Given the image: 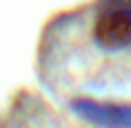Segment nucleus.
I'll use <instances>...</instances> for the list:
<instances>
[{
  "instance_id": "nucleus-2",
  "label": "nucleus",
  "mask_w": 131,
  "mask_h": 128,
  "mask_svg": "<svg viewBox=\"0 0 131 128\" xmlns=\"http://www.w3.org/2000/svg\"><path fill=\"white\" fill-rule=\"evenodd\" d=\"M72 109L83 120H88L99 128H131V104L78 99V101H72Z\"/></svg>"
},
{
  "instance_id": "nucleus-1",
  "label": "nucleus",
  "mask_w": 131,
  "mask_h": 128,
  "mask_svg": "<svg viewBox=\"0 0 131 128\" xmlns=\"http://www.w3.org/2000/svg\"><path fill=\"white\" fill-rule=\"evenodd\" d=\"M94 40L104 51H123L131 45V0H102L94 16Z\"/></svg>"
}]
</instances>
